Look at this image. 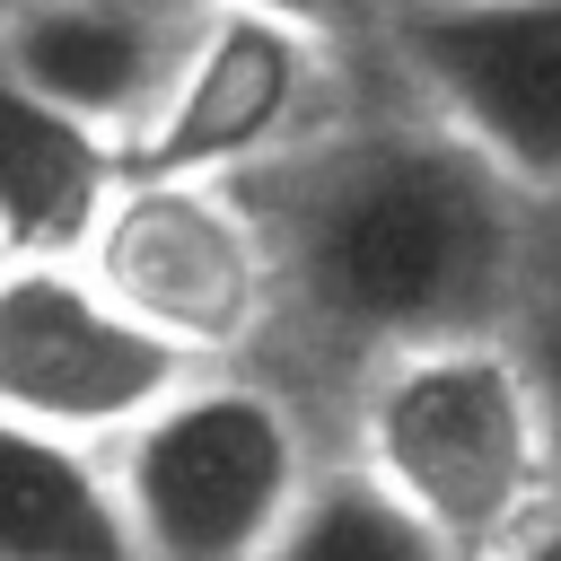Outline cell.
Returning a JSON list of instances; mask_svg holds the SVG:
<instances>
[{
    "label": "cell",
    "instance_id": "1",
    "mask_svg": "<svg viewBox=\"0 0 561 561\" xmlns=\"http://www.w3.org/2000/svg\"><path fill=\"white\" fill-rule=\"evenodd\" d=\"M517 184L456 123H368L307 140L272 193L280 298L377 351L500 333L517 280Z\"/></svg>",
    "mask_w": 561,
    "mask_h": 561
},
{
    "label": "cell",
    "instance_id": "2",
    "mask_svg": "<svg viewBox=\"0 0 561 561\" xmlns=\"http://www.w3.org/2000/svg\"><path fill=\"white\" fill-rule=\"evenodd\" d=\"M351 465L421 508L465 561H491L552 508V412L500 333L403 342L359 377Z\"/></svg>",
    "mask_w": 561,
    "mask_h": 561
},
{
    "label": "cell",
    "instance_id": "3",
    "mask_svg": "<svg viewBox=\"0 0 561 561\" xmlns=\"http://www.w3.org/2000/svg\"><path fill=\"white\" fill-rule=\"evenodd\" d=\"M105 465L140 561H263L307 482L324 473L272 386L202 368L158 412H140L105 447Z\"/></svg>",
    "mask_w": 561,
    "mask_h": 561
},
{
    "label": "cell",
    "instance_id": "4",
    "mask_svg": "<svg viewBox=\"0 0 561 561\" xmlns=\"http://www.w3.org/2000/svg\"><path fill=\"white\" fill-rule=\"evenodd\" d=\"M79 263L193 359L245 351L280 307L272 219L219 175H123Z\"/></svg>",
    "mask_w": 561,
    "mask_h": 561
},
{
    "label": "cell",
    "instance_id": "5",
    "mask_svg": "<svg viewBox=\"0 0 561 561\" xmlns=\"http://www.w3.org/2000/svg\"><path fill=\"white\" fill-rule=\"evenodd\" d=\"M202 359L140 324L79 254H9L0 263V412L114 447L140 412H158Z\"/></svg>",
    "mask_w": 561,
    "mask_h": 561
},
{
    "label": "cell",
    "instance_id": "6",
    "mask_svg": "<svg viewBox=\"0 0 561 561\" xmlns=\"http://www.w3.org/2000/svg\"><path fill=\"white\" fill-rule=\"evenodd\" d=\"M394 53L438 123H456L517 193H561V0L394 9Z\"/></svg>",
    "mask_w": 561,
    "mask_h": 561
},
{
    "label": "cell",
    "instance_id": "7",
    "mask_svg": "<svg viewBox=\"0 0 561 561\" xmlns=\"http://www.w3.org/2000/svg\"><path fill=\"white\" fill-rule=\"evenodd\" d=\"M316 79L324 35L263 18V9H210L184 44V70L158 105V123L131 140V175H219L237 184L263 158H298L316 131Z\"/></svg>",
    "mask_w": 561,
    "mask_h": 561
},
{
    "label": "cell",
    "instance_id": "8",
    "mask_svg": "<svg viewBox=\"0 0 561 561\" xmlns=\"http://www.w3.org/2000/svg\"><path fill=\"white\" fill-rule=\"evenodd\" d=\"M184 44L193 35H175L140 0H26L0 35V61L131 149L184 70Z\"/></svg>",
    "mask_w": 561,
    "mask_h": 561
},
{
    "label": "cell",
    "instance_id": "9",
    "mask_svg": "<svg viewBox=\"0 0 561 561\" xmlns=\"http://www.w3.org/2000/svg\"><path fill=\"white\" fill-rule=\"evenodd\" d=\"M123 175L131 149L114 131L53 105L0 61V245L9 254H88Z\"/></svg>",
    "mask_w": 561,
    "mask_h": 561
},
{
    "label": "cell",
    "instance_id": "10",
    "mask_svg": "<svg viewBox=\"0 0 561 561\" xmlns=\"http://www.w3.org/2000/svg\"><path fill=\"white\" fill-rule=\"evenodd\" d=\"M0 561H140L105 447L0 412Z\"/></svg>",
    "mask_w": 561,
    "mask_h": 561
},
{
    "label": "cell",
    "instance_id": "11",
    "mask_svg": "<svg viewBox=\"0 0 561 561\" xmlns=\"http://www.w3.org/2000/svg\"><path fill=\"white\" fill-rule=\"evenodd\" d=\"M263 561H465L421 508H403L368 465H324Z\"/></svg>",
    "mask_w": 561,
    "mask_h": 561
},
{
    "label": "cell",
    "instance_id": "12",
    "mask_svg": "<svg viewBox=\"0 0 561 561\" xmlns=\"http://www.w3.org/2000/svg\"><path fill=\"white\" fill-rule=\"evenodd\" d=\"M210 9H263V18H289V26H307V35H342V26L377 18L386 0H210Z\"/></svg>",
    "mask_w": 561,
    "mask_h": 561
},
{
    "label": "cell",
    "instance_id": "13",
    "mask_svg": "<svg viewBox=\"0 0 561 561\" xmlns=\"http://www.w3.org/2000/svg\"><path fill=\"white\" fill-rule=\"evenodd\" d=\"M491 561H561V508H543V517H535L508 552H491Z\"/></svg>",
    "mask_w": 561,
    "mask_h": 561
},
{
    "label": "cell",
    "instance_id": "14",
    "mask_svg": "<svg viewBox=\"0 0 561 561\" xmlns=\"http://www.w3.org/2000/svg\"><path fill=\"white\" fill-rule=\"evenodd\" d=\"M394 9H430V0H386V18H394Z\"/></svg>",
    "mask_w": 561,
    "mask_h": 561
},
{
    "label": "cell",
    "instance_id": "15",
    "mask_svg": "<svg viewBox=\"0 0 561 561\" xmlns=\"http://www.w3.org/2000/svg\"><path fill=\"white\" fill-rule=\"evenodd\" d=\"M0 263H9V245H0Z\"/></svg>",
    "mask_w": 561,
    "mask_h": 561
}]
</instances>
